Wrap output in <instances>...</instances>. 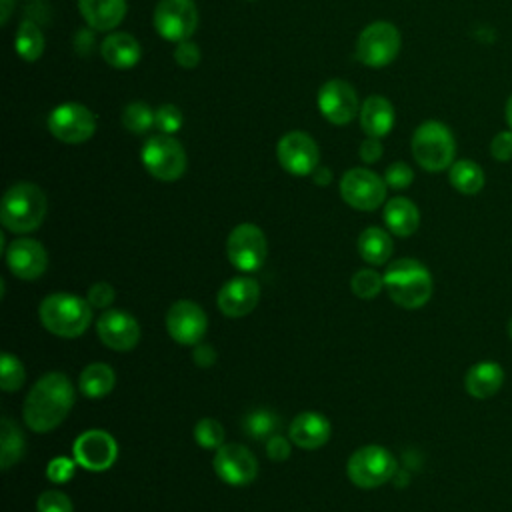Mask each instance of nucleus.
I'll use <instances>...</instances> for the list:
<instances>
[{
    "label": "nucleus",
    "mask_w": 512,
    "mask_h": 512,
    "mask_svg": "<svg viewBox=\"0 0 512 512\" xmlns=\"http://www.w3.org/2000/svg\"><path fill=\"white\" fill-rule=\"evenodd\" d=\"M74 406V386L62 372H48L40 376L30 388L22 416L30 430L50 432L58 428Z\"/></svg>",
    "instance_id": "f257e3e1"
},
{
    "label": "nucleus",
    "mask_w": 512,
    "mask_h": 512,
    "mask_svg": "<svg viewBox=\"0 0 512 512\" xmlns=\"http://www.w3.org/2000/svg\"><path fill=\"white\" fill-rule=\"evenodd\" d=\"M384 288L394 304L406 310L424 306L434 290L428 268L414 258H400L388 264L384 272Z\"/></svg>",
    "instance_id": "f03ea898"
},
{
    "label": "nucleus",
    "mask_w": 512,
    "mask_h": 512,
    "mask_svg": "<svg viewBox=\"0 0 512 512\" xmlns=\"http://www.w3.org/2000/svg\"><path fill=\"white\" fill-rule=\"evenodd\" d=\"M46 210V196L36 184L16 182L2 196L0 222L14 234H26L44 222Z\"/></svg>",
    "instance_id": "7ed1b4c3"
},
{
    "label": "nucleus",
    "mask_w": 512,
    "mask_h": 512,
    "mask_svg": "<svg viewBox=\"0 0 512 512\" xmlns=\"http://www.w3.org/2000/svg\"><path fill=\"white\" fill-rule=\"evenodd\" d=\"M38 314L42 326L60 338H76L84 334L92 322L90 302L68 292L46 296L40 302Z\"/></svg>",
    "instance_id": "20e7f679"
},
{
    "label": "nucleus",
    "mask_w": 512,
    "mask_h": 512,
    "mask_svg": "<svg viewBox=\"0 0 512 512\" xmlns=\"http://www.w3.org/2000/svg\"><path fill=\"white\" fill-rule=\"evenodd\" d=\"M412 156L428 172H440L454 164L456 140L452 130L438 122L426 120L412 134Z\"/></svg>",
    "instance_id": "39448f33"
},
{
    "label": "nucleus",
    "mask_w": 512,
    "mask_h": 512,
    "mask_svg": "<svg viewBox=\"0 0 512 512\" xmlns=\"http://www.w3.org/2000/svg\"><path fill=\"white\" fill-rule=\"evenodd\" d=\"M398 472L396 458L390 450L378 444H368L358 448L346 464V474L358 488H378L394 478Z\"/></svg>",
    "instance_id": "423d86ee"
},
{
    "label": "nucleus",
    "mask_w": 512,
    "mask_h": 512,
    "mask_svg": "<svg viewBox=\"0 0 512 512\" xmlns=\"http://www.w3.org/2000/svg\"><path fill=\"white\" fill-rule=\"evenodd\" d=\"M140 160L144 168L162 182H174L186 170V152L170 134L148 138L140 150Z\"/></svg>",
    "instance_id": "0eeeda50"
},
{
    "label": "nucleus",
    "mask_w": 512,
    "mask_h": 512,
    "mask_svg": "<svg viewBox=\"0 0 512 512\" xmlns=\"http://www.w3.org/2000/svg\"><path fill=\"white\" fill-rule=\"evenodd\" d=\"M400 32L390 22L368 24L356 42V56L364 66L382 68L388 66L400 52Z\"/></svg>",
    "instance_id": "6e6552de"
},
{
    "label": "nucleus",
    "mask_w": 512,
    "mask_h": 512,
    "mask_svg": "<svg viewBox=\"0 0 512 512\" xmlns=\"http://www.w3.org/2000/svg\"><path fill=\"white\" fill-rule=\"evenodd\" d=\"M226 254L232 266L240 272L258 270L268 256V242L256 224H238L226 240Z\"/></svg>",
    "instance_id": "1a4fd4ad"
},
{
    "label": "nucleus",
    "mask_w": 512,
    "mask_h": 512,
    "mask_svg": "<svg viewBox=\"0 0 512 512\" xmlns=\"http://www.w3.org/2000/svg\"><path fill=\"white\" fill-rule=\"evenodd\" d=\"M48 130L60 142L80 144L90 140L96 132V118L86 106L78 102H66L50 112Z\"/></svg>",
    "instance_id": "9d476101"
},
{
    "label": "nucleus",
    "mask_w": 512,
    "mask_h": 512,
    "mask_svg": "<svg viewBox=\"0 0 512 512\" xmlns=\"http://www.w3.org/2000/svg\"><path fill=\"white\" fill-rule=\"evenodd\" d=\"M340 194L348 206L370 212L384 204L386 182L372 170L352 168L340 180Z\"/></svg>",
    "instance_id": "9b49d317"
},
{
    "label": "nucleus",
    "mask_w": 512,
    "mask_h": 512,
    "mask_svg": "<svg viewBox=\"0 0 512 512\" xmlns=\"http://www.w3.org/2000/svg\"><path fill=\"white\" fill-rule=\"evenodd\" d=\"M198 26V10L194 0H160L154 10L156 32L170 40L182 42L192 36Z\"/></svg>",
    "instance_id": "f8f14e48"
},
{
    "label": "nucleus",
    "mask_w": 512,
    "mask_h": 512,
    "mask_svg": "<svg viewBox=\"0 0 512 512\" xmlns=\"http://www.w3.org/2000/svg\"><path fill=\"white\" fill-rule=\"evenodd\" d=\"M166 330L182 346H196L208 330L206 312L192 300H178L166 312Z\"/></svg>",
    "instance_id": "ddd939ff"
},
{
    "label": "nucleus",
    "mask_w": 512,
    "mask_h": 512,
    "mask_svg": "<svg viewBox=\"0 0 512 512\" xmlns=\"http://www.w3.org/2000/svg\"><path fill=\"white\" fill-rule=\"evenodd\" d=\"M280 166L294 176H308L318 168L320 150L306 132H288L276 146Z\"/></svg>",
    "instance_id": "4468645a"
},
{
    "label": "nucleus",
    "mask_w": 512,
    "mask_h": 512,
    "mask_svg": "<svg viewBox=\"0 0 512 512\" xmlns=\"http://www.w3.org/2000/svg\"><path fill=\"white\" fill-rule=\"evenodd\" d=\"M214 470L222 482L230 486H246L258 474V460L246 446L230 442L216 450Z\"/></svg>",
    "instance_id": "2eb2a0df"
},
{
    "label": "nucleus",
    "mask_w": 512,
    "mask_h": 512,
    "mask_svg": "<svg viewBox=\"0 0 512 512\" xmlns=\"http://www.w3.org/2000/svg\"><path fill=\"white\" fill-rule=\"evenodd\" d=\"M72 452L76 464L90 472H102L114 464L118 456V446L112 434L104 430H86L76 438Z\"/></svg>",
    "instance_id": "dca6fc26"
},
{
    "label": "nucleus",
    "mask_w": 512,
    "mask_h": 512,
    "mask_svg": "<svg viewBox=\"0 0 512 512\" xmlns=\"http://www.w3.org/2000/svg\"><path fill=\"white\" fill-rule=\"evenodd\" d=\"M318 110L328 122L336 126L348 124L358 112V98L354 88L338 78L324 82L318 90Z\"/></svg>",
    "instance_id": "f3484780"
},
{
    "label": "nucleus",
    "mask_w": 512,
    "mask_h": 512,
    "mask_svg": "<svg viewBox=\"0 0 512 512\" xmlns=\"http://www.w3.org/2000/svg\"><path fill=\"white\" fill-rule=\"evenodd\" d=\"M96 332L102 344L116 352H128L140 340V326L136 318L126 310L102 312L96 322Z\"/></svg>",
    "instance_id": "a211bd4d"
},
{
    "label": "nucleus",
    "mask_w": 512,
    "mask_h": 512,
    "mask_svg": "<svg viewBox=\"0 0 512 512\" xmlns=\"http://www.w3.org/2000/svg\"><path fill=\"white\" fill-rule=\"evenodd\" d=\"M260 300V284L250 276H234L220 290L216 304L228 318H242L250 314Z\"/></svg>",
    "instance_id": "6ab92c4d"
},
{
    "label": "nucleus",
    "mask_w": 512,
    "mask_h": 512,
    "mask_svg": "<svg viewBox=\"0 0 512 512\" xmlns=\"http://www.w3.org/2000/svg\"><path fill=\"white\" fill-rule=\"evenodd\" d=\"M6 264L20 280H36L48 268V254L34 238H18L6 250Z\"/></svg>",
    "instance_id": "aec40b11"
},
{
    "label": "nucleus",
    "mask_w": 512,
    "mask_h": 512,
    "mask_svg": "<svg viewBox=\"0 0 512 512\" xmlns=\"http://www.w3.org/2000/svg\"><path fill=\"white\" fill-rule=\"evenodd\" d=\"M290 440L298 448L316 450L330 440L332 428L326 416L318 412H302L290 422Z\"/></svg>",
    "instance_id": "412c9836"
},
{
    "label": "nucleus",
    "mask_w": 512,
    "mask_h": 512,
    "mask_svg": "<svg viewBox=\"0 0 512 512\" xmlns=\"http://www.w3.org/2000/svg\"><path fill=\"white\" fill-rule=\"evenodd\" d=\"M502 384H504V370L498 362H490V360L474 364L464 376L466 392L478 400H486L494 396L502 388Z\"/></svg>",
    "instance_id": "4be33fe9"
},
{
    "label": "nucleus",
    "mask_w": 512,
    "mask_h": 512,
    "mask_svg": "<svg viewBox=\"0 0 512 512\" xmlns=\"http://www.w3.org/2000/svg\"><path fill=\"white\" fill-rule=\"evenodd\" d=\"M100 52H102V58L106 60V64H110L112 68H118V70L134 68L142 56L138 40L126 32H114V34L106 36L100 46Z\"/></svg>",
    "instance_id": "5701e85b"
},
{
    "label": "nucleus",
    "mask_w": 512,
    "mask_h": 512,
    "mask_svg": "<svg viewBox=\"0 0 512 512\" xmlns=\"http://www.w3.org/2000/svg\"><path fill=\"white\" fill-rule=\"evenodd\" d=\"M78 8L90 28L106 32L122 22L126 0H78Z\"/></svg>",
    "instance_id": "b1692460"
},
{
    "label": "nucleus",
    "mask_w": 512,
    "mask_h": 512,
    "mask_svg": "<svg viewBox=\"0 0 512 512\" xmlns=\"http://www.w3.org/2000/svg\"><path fill=\"white\" fill-rule=\"evenodd\" d=\"M360 126L372 138L386 136L394 126V108L384 96H368L360 106Z\"/></svg>",
    "instance_id": "393cba45"
},
{
    "label": "nucleus",
    "mask_w": 512,
    "mask_h": 512,
    "mask_svg": "<svg viewBox=\"0 0 512 512\" xmlns=\"http://www.w3.org/2000/svg\"><path fill=\"white\" fill-rule=\"evenodd\" d=\"M384 222L396 236H412L420 226V212L416 204L404 196H396L384 206Z\"/></svg>",
    "instance_id": "a878e982"
},
{
    "label": "nucleus",
    "mask_w": 512,
    "mask_h": 512,
    "mask_svg": "<svg viewBox=\"0 0 512 512\" xmlns=\"http://www.w3.org/2000/svg\"><path fill=\"white\" fill-rule=\"evenodd\" d=\"M392 250H394V244L390 234L378 226H370L362 230V234L358 236V252L362 260L368 264H374V266L386 264L392 256Z\"/></svg>",
    "instance_id": "bb28decb"
},
{
    "label": "nucleus",
    "mask_w": 512,
    "mask_h": 512,
    "mask_svg": "<svg viewBox=\"0 0 512 512\" xmlns=\"http://www.w3.org/2000/svg\"><path fill=\"white\" fill-rule=\"evenodd\" d=\"M80 392L88 398H102L112 392L116 384L114 370L104 362H92L88 364L80 374Z\"/></svg>",
    "instance_id": "cd10ccee"
},
{
    "label": "nucleus",
    "mask_w": 512,
    "mask_h": 512,
    "mask_svg": "<svg viewBox=\"0 0 512 512\" xmlns=\"http://www.w3.org/2000/svg\"><path fill=\"white\" fill-rule=\"evenodd\" d=\"M448 180H450L452 188H456L460 194H466V196L478 194L486 182L484 170L472 160H456L450 166Z\"/></svg>",
    "instance_id": "c85d7f7f"
},
{
    "label": "nucleus",
    "mask_w": 512,
    "mask_h": 512,
    "mask_svg": "<svg viewBox=\"0 0 512 512\" xmlns=\"http://www.w3.org/2000/svg\"><path fill=\"white\" fill-rule=\"evenodd\" d=\"M0 424H2L0 426V468L8 470L10 466L22 460L26 442H24V434L10 418L4 416Z\"/></svg>",
    "instance_id": "c756f323"
},
{
    "label": "nucleus",
    "mask_w": 512,
    "mask_h": 512,
    "mask_svg": "<svg viewBox=\"0 0 512 512\" xmlns=\"http://www.w3.org/2000/svg\"><path fill=\"white\" fill-rule=\"evenodd\" d=\"M280 418L276 412L272 410H266V408H258V410H252L244 416L242 420V430L248 438L252 440H268L272 438L274 434H278L280 430Z\"/></svg>",
    "instance_id": "7c9ffc66"
},
{
    "label": "nucleus",
    "mask_w": 512,
    "mask_h": 512,
    "mask_svg": "<svg viewBox=\"0 0 512 512\" xmlns=\"http://www.w3.org/2000/svg\"><path fill=\"white\" fill-rule=\"evenodd\" d=\"M14 48L18 56L26 62H34L42 56L44 52V36L40 28L32 20H24L16 32L14 38Z\"/></svg>",
    "instance_id": "2f4dec72"
},
{
    "label": "nucleus",
    "mask_w": 512,
    "mask_h": 512,
    "mask_svg": "<svg viewBox=\"0 0 512 512\" xmlns=\"http://www.w3.org/2000/svg\"><path fill=\"white\" fill-rule=\"evenodd\" d=\"M122 124L128 132L144 134L152 126H156V110H152L144 102H132L122 112Z\"/></svg>",
    "instance_id": "473e14b6"
},
{
    "label": "nucleus",
    "mask_w": 512,
    "mask_h": 512,
    "mask_svg": "<svg viewBox=\"0 0 512 512\" xmlns=\"http://www.w3.org/2000/svg\"><path fill=\"white\" fill-rule=\"evenodd\" d=\"M382 288H384V276H380L376 270H370V268L358 270L350 280V290L362 300L376 298Z\"/></svg>",
    "instance_id": "72a5a7b5"
},
{
    "label": "nucleus",
    "mask_w": 512,
    "mask_h": 512,
    "mask_svg": "<svg viewBox=\"0 0 512 512\" xmlns=\"http://www.w3.org/2000/svg\"><path fill=\"white\" fill-rule=\"evenodd\" d=\"M26 380V372H24V366L22 362L10 354V352H4L2 354V360H0V386L4 392H14L18 390Z\"/></svg>",
    "instance_id": "f704fd0d"
},
{
    "label": "nucleus",
    "mask_w": 512,
    "mask_h": 512,
    "mask_svg": "<svg viewBox=\"0 0 512 512\" xmlns=\"http://www.w3.org/2000/svg\"><path fill=\"white\" fill-rule=\"evenodd\" d=\"M224 428L218 420L214 418H202L196 422L194 426V438L198 442V446L206 448V450H212V448H220L224 442Z\"/></svg>",
    "instance_id": "c9c22d12"
},
{
    "label": "nucleus",
    "mask_w": 512,
    "mask_h": 512,
    "mask_svg": "<svg viewBox=\"0 0 512 512\" xmlns=\"http://www.w3.org/2000/svg\"><path fill=\"white\" fill-rule=\"evenodd\" d=\"M38 512H74L70 498L60 490H46L38 496Z\"/></svg>",
    "instance_id": "e433bc0d"
},
{
    "label": "nucleus",
    "mask_w": 512,
    "mask_h": 512,
    "mask_svg": "<svg viewBox=\"0 0 512 512\" xmlns=\"http://www.w3.org/2000/svg\"><path fill=\"white\" fill-rule=\"evenodd\" d=\"M156 128L162 134H174L182 128V112L174 104H162L156 110Z\"/></svg>",
    "instance_id": "4c0bfd02"
},
{
    "label": "nucleus",
    "mask_w": 512,
    "mask_h": 512,
    "mask_svg": "<svg viewBox=\"0 0 512 512\" xmlns=\"http://www.w3.org/2000/svg\"><path fill=\"white\" fill-rule=\"evenodd\" d=\"M414 180V172L412 168L406 164V162H394L386 168V174H384V182L390 186V188H396V190H402V188H408Z\"/></svg>",
    "instance_id": "58836bf2"
},
{
    "label": "nucleus",
    "mask_w": 512,
    "mask_h": 512,
    "mask_svg": "<svg viewBox=\"0 0 512 512\" xmlns=\"http://www.w3.org/2000/svg\"><path fill=\"white\" fill-rule=\"evenodd\" d=\"M46 476L54 484H64V482H68L74 476V462L64 458V456H58V458L48 462Z\"/></svg>",
    "instance_id": "ea45409f"
},
{
    "label": "nucleus",
    "mask_w": 512,
    "mask_h": 512,
    "mask_svg": "<svg viewBox=\"0 0 512 512\" xmlns=\"http://www.w3.org/2000/svg\"><path fill=\"white\" fill-rule=\"evenodd\" d=\"M490 154L498 162L512 160V130H502L492 138Z\"/></svg>",
    "instance_id": "a19ab883"
},
{
    "label": "nucleus",
    "mask_w": 512,
    "mask_h": 512,
    "mask_svg": "<svg viewBox=\"0 0 512 512\" xmlns=\"http://www.w3.org/2000/svg\"><path fill=\"white\" fill-rule=\"evenodd\" d=\"M174 60L182 66V68H196L200 62V50L194 42L190 40H182L178 42L176 50H174Z\"/></svg>",
    "instance_id": "79ce46f5"
},
{
    "label": "nucleus",
    "mask_w": 512,
    "mask_h": 512,
    "mask_svg": "<svg viewBox=\"0 0 512 512\" xmlns=\"http://www.w3.org/2000/svg\"><path fill=\"white\" fill-rule=\"evenodd\" d=\"M86 300L92 308H108L114 300V288L108 282H96L90 286Z\"/></svg>",
    "instance_id": "37998d69"
},
{
    "label": "nucleus",
    "mask_w": 512,
    "mask_h": 512,
    "mask_svg": "<svg viewBox=\"0 0 512 512\" xmlns=\"http://www.w3.org/2000/svg\"><path fill=\"white\" fill-rule=\"evenodd\" d=\"M266 454L270 460H276V462H282L290 456V442L280 436V434H274L272 438L266 440Z\"/></svg>",
    "instance_id": "c03bdc74"
},
{
    "label": "nucleus",
    "mask_w": 512,
    "mask_h": 512,
    "mask_svg": "<svg viewBox=\"0 0 512 512\" xmlns=\"http://www.w3.org/2000/svg\"><path fill=\"white\" fill-rule=\"evenodd\" d=\"M192 358L194 362L200 366V368H208L216 362V350L212 344H206V342H198L192 350Z\"/></svg>",
    "instance_id": "a18cd8bd"
},
{
    "label": "nucleus",
    "mask_w": 512,
    "mask_h": 512,
    "mask_svg": "<svg viewBox=\"0 0 512 512\" xmlns=\"http://www.w3.org/2000/svg\"><path fill=\"white\" fill-rule=\"evenodd\" d=\"M382 156V144L378 138L368 136L362 144H360V158L364 162H376Z\"/></svg>",
    "instance_id": "49530a36"
},
{
    "label": "nucleus",
    "mask_w": 512,
    "mask_h": 512,
    "mask_svg": "<svg viewBox=\"0 0 512 512\" xmlns=\"http://www.w3.org/2000/svg\"><path fill=\"white\" fill-rule=\"evenodd\" d=\"M312 174H314V182H316V184H320V186H326V184L332 180L330 170H328V168H324V166L316 168Z\"/></svg>",
    "instance_id": "de8ad7c7"
},
{
    "label": "nucleus",
    "mask_w": 512,
    "mask_h": 512,
    "mask_svg": "<svg viewBox=\"0 0 512 512\" xmlns=\"http://www.w3.org/2000/svg\"><path fill=\"white\" fill-rule=\"evenodd\" d=\"M0 4H2V18H0V22H2V24H6V22H8V18H10V14H12V6H14V2H12V0H0Z\"/></svg>",
    "instance_id": "09e8293b"
},
{
    "label": "nucleus",
    "mask_w": 512,
    "mask_h": 512,
    "mask_svg": "<svg viewBox=\"0 0 512 512\" xmlns=\"http://www.w3.org/2000/svg\"><path fill=\"white\" fill-rule=\"evenodd\" d=\"M504 116H506V122H508L510 130H512V94H510V96H508V100H506V106H504Z\"/></svg>",
    "instance_id": "8fccbe9b"
},
{
    "label": "nucleus",
    "mask_w": 512,
    "mask_h": 512,
    "mask_svg": "<svg viewBox=\"0 0 512 512\" xmlns=\"http://www.w3.org/2000/svg\"><path fill=\"white\" fill-rule=\"evenodd\" d=\"M508 336H510V340H512V318H510V322H508Z\"/></svg>",
    "instance_id": "3c124183"
}]
</instances>
